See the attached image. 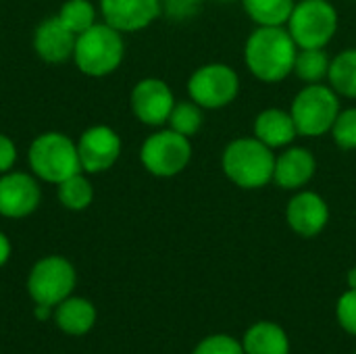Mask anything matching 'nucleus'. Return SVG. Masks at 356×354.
I'll list each match as a JSON object with an SVG mask.
<instances>
[{
	"label": "nucleus",
	"mask_w": 356,
	"mask_h": 354,
	"mask_svg": "<svg viewBox=\"0 0 356 354\" xmlns=\"http://www.w3.org/2000/svg\"><path fill=\"white\" fill-rule=\"evenodd\" d=\"M192 161L190 138L169 129H159L148 136L140 148L142 167L154 177H175Z\"/></svg>",
	"instance_id": "obj_8"
},
{
	"label": "nucleus",
	"mask_w": 356,
	"mask_h": 354,
	"mask_svg": "<svg viewBox=\"0 0 356 354\" xmlns=\"http://www.w3.org/2000/svg\"><path fill=\"white\" fill-rule=\"evenodd\" d=\"M317 161L309 148L302 146H286L282 154L275 156V169H273V182L282 190L298 192L302 190L315 175Z\"/></svg>",
	"instance_id": "obj_16"
},
{
	"label": "nucleus",
	"mask_w": 356,
	"mask_h": 354,
	"mask_svg": "<svg viewBox=\"0 0 356 354\" xmlns=\"http://www.w3.org/2000/svg\"><path fill=\"white\" fill-rule=\"evenodd\" d=\"M327 81L338 96L356 98V48H346L332 58Z\"/></svg>",
	"instance_id": "obj_20"
},
{
	"label": "nucleus",
	"mask_w": 356,
	"mask_h": 354,
	"mask_svg": "<svg viewBox=\"0 0 356 354\" xmlns=\"http://www.w3.org/2000/svg\"><path fill=\"white\" fill-rule=\"evenodd\" d=\"M75 40L77 35L54 15L38 23L33 31V50L44 63L58 65L73 58Z\"/></svg>",
	"instance_id": "obj_15"
},
{
	"label": "nucleus",
	"mask_w": 356,
	"mask_h": 354,
	"mask_svg": "<svg viewBox=\"0 0 356 354\" xmlns=\"http://www.w3.org/2000/svg\"><path fill=\"white\" fill-rule=\"evenodd\" d=\"M15 163H17V146L6 134H0V175L13 171Z\"/></svg>",
	"instance_id": "obj_29"
},
{
	"label": "nucleus",
	"mask_w": 356,
	"mask_h": 354,
	"mask_svg": "<svg viewBox=\"0 0 356 354\" xmlns=\"http://www.w3.org/2000/svg\"><path fill=\"white\" fill-rule=\"evenodd\" d=\"M221 167L229 182L242 190H261L273 182L275 154L254 136L232 140L223 154Z\"/></svg>",
	"instance_id": "obj_2"
},
{
	"label": "nucleus",
	"mask_w": 356,
	"mask_h": 354,
	"mask_svg": "<svg viewBox=\"0 0 356 354\" xmlns=\"http://www.w3.org/2000/svg\"><path fill=\"white\" fill-rule=\"evenodd\" d=\"M52 319L56 328L67 336H86L94 330L98 311L94 303L83 296H69L54 307Z\"/></svg>",
	"instance_id": "obj_18"
},
{
	"label": "nucleus",
	"mask_w": 356,
	"mask_h": 354,
	"mask_svg": "<svg viewBox=\"0 0 356 354\" xmlns=\"http://www.w3.org/2000/svg\"><path fill=\"white\" fill-rule=\"evenodd\" d=\"M192 354H244L242 342L227 334H215L196 344Z\"/></svg>",
	"instance_id": "obj_27"
},
{
	"label": "nucleus",
	"mask_w": 356,
	"mask_h": 354,
	"mask_svg": "<svg viewBox=\"0 0 356 354\" xmlns=\"http://www.w3.org/2000/svg\"><path fill=\"white\" fill-rule=\"evenodd\" d=\"M252 136L261 140L271 150L286 148L298 138L296 123L290 115V111L284 108H265L254 117Z\"/></svg>",
	"instance_id": "obj_17"
},
{
	"label": "nucleus",
	"mask_w": 356,
	"mask_h": 354,
	"mask_svg": "<svg viewBox=\"0 0 356 354\" xmlns=\"http://www.w3.org/2000/svg\"><path fill=\"white\" fill-rule=\"evenodd\" d=\"M340 96L332 86L307 83L292 100L290 115L296 123L298 136L319 138L332 131L336 117L340 115Z\"/></svg>",
	"instance_id": "obj_5"
},
{
	"label": "nucleus",
	"mask_w": 356,
	"mask_h": 354,
	"mask_svg": "<svg viewBox=\"0 0 356 354\" xmlns=\"http://www.w3.org/2000/svg\"><path fill=\"white\" fill-rule=\"evenodd\" d=\"M332 140L342 150H356V106L340 111L332 125Z\"/></svg>",
	"instance_id": "obj_26"
},
{
	"label": "nucleus",
	"mask_w": 356,
	"mask_h": 354,
	"mask_svg": "<svg viewBox=\"0 0 356 354\" xmlns=\"http://www.w3.org/2000/svg\"><path fill=\"white\" fill-rule=\"evenodd\" d=\"M198 2L200 0H167V8L171 15H177V17H188V15H194V10L198 8Z\"/></svg>",
	"instance_id": "obj_30"
},
{
	"label": "nucleus",
	"mask_w": 356,
	"mask_h": 354,
	"mask_svg": "<svg viewBox=\"0 0 356 354\" xmlns=\"http://www.w3.org/2000/svg\"><path fill=\"white\" fill-rule=\"evenodd\" d=\"M355 354H356V353H355Z\"/></svg>",
	"instance_id": "obj_35"
},
{
	"label": "nucleus",
	"mask_w": 356,
	"mask_h": 354,
	"mask_svg": "<svg viewBox=\"0 0 356 354\" xmlns=\"http://www.w3.org/2000/svg\"><path fill=\"white\" fill-rule=\"evenodd\" d=\"M286 221L294 234L302 238H315L330 223V207L317 192L298 190L286 207Z\"/></svg>",
	"instance_id": "obj_14"
},
{
	"label": "nucleus",
	"mask_w": 356,
	"mask_h": 354,
	"mask_svg": "<svg viewBox=\"0 0 356 354\" xmlns=\"http://www.w3.org/2000/svg\"><path fill=\"white\" fill-rule=\"evenodd\" d=\"M298 46L286 25H257L244 44V63L263 83L284 81L294 73Z\"/></svg>",
	"instance_id": "obj_1"
},
{
	"label": "nucleus",
	"mask_w": 356,
	"mask_h": 354,
	"mask_svg": "<svg viewBox=\"0 0 356 354\" xmlns=\"http://www.w3.org/2000/svg\"><path fill=\"white\" fill-rule=\"evenodd\" d=\"M340 25L336 6L330 0H300L286 23L298 48H325Z\"/></svg>",
	"instance_id": "obj_6"
},
{
	"label": "nucleus",
	"mask_w": 356,
	"mask_h": 354,
	"mask_svg": "<svg viewBox=\"0 0 356 354\" xmlns=\"http://www.w3.org/2000/svg\"><path fill=\"white\" fill-rule=\"evenodd\" d=\"M188 94L198 106L217 111L232 104L240 94V77L225 63H207L188 79Z\"/></svg>",
	"instance_id": "obj_9"
},
{
	"label": "nucleus",
	"mask_w": 356,
	"mask_h": 354,
	"mask_svg": "<svg viewBox=\"0 0 356 354\" xmlns=\"http://www.w3.org/2000/svg\"><path fill=\"white\" fill-rule=\"evenodd\" d=\"M336 317L344 332H348L350 336H356V290L348 288L340 296V300L336 305Z\"/></svg>",
	"instance_id": "obj_28"
},
{
	"label": "nucleus",
	"mask_w": 356,
	"mask_h": 354,
	"mask_svg": "<svg viewBox=\"0 0 356 354\" xmlns=\"http://www.w3.org/2000/svg\"><path fill=\"white\" fill-rule=\"evenodd\" d=\"M257 25H286L296 0H240Z\"/></svg>",
	"instance_id": "obj_21"
},
{
	"label": "nucleus",
	"mask_w": 356,
	"mask_h": 354,
	"mask_svg": "<svg viewBox=\"0 0 356 354\" xmlns=\"http://www.w3.org/2000/svg\"><path fill=\"white\" fill-rule=\"evenodd\" d=\"M332 58L327 56L325 48H298L294 73L305 83H321L327 79Z\"/></svg>",
	"instance_id": "obj_23"
},
{
	"label": "nucleus",
	"mask_w": 356,
	"mask_h": 354,
	"mask_svg": "<svg viewBox=\"0 0 356 354\" xmlns=\"http://www.w3.org/2000/svg\"><path fill=\"white\" fill-rule=\"evenodd\" d=\"M75 35L83 33L96 23V6L90 0H67L56 15Z\"/></svg>",
	"instance_id": "obj_25"
},
{
	"label": "nucleus",
	"mask_w": 356,
	"mask_h": 354,
	"mask_svg": "<svg viewBox=\"0 0 356 354\" xmlns=\"http://www.w3.org/2000/svg\"><path fill=\"white\" fill-rule=\"evenodd\" d=\"M77 144V154L81 163V171L86 173H104L108 171L121 156V138L108 125H92L88 127Z\"/></svg>",
	"instance_id": "obj_11"
},
{
	"label": "nucleus",
	"mask_w": 356,
	"mask_h": 354,
	"mask_svg": "<svg viewBox=\"0 0 356 354\" xmlns=\"http://www.w3.org/2000/svg\"><path fill=\"white\" fill-rule=\"evenodd\" d=\"M123 35L108 23H94L75 40L73 63L88 77H106L115 73L123 63Z\"/></svg>",
	"instance_id": "obj_3"
},
{
	"label": "nucleus",
	"mask_w": 356,
	"mask_h": 354,
	"mask_svg": "<svg viewBox=\"0 0 356 354\" xmlns=\"http://www.w3.org/2000/svg\"><path fill=\"white\" fill-rule=\"evenodd\" d=\"M221 2H232V0H221Z\"/></svg>",
	"instance_id": "obj_34"
},
{
	"label": "nucleus",
	"mask_w": 356,
	"mask_h": 354,
	"mask_svg": "<svg viewBox=\"0 0 356 354\" xmlns=\"http://www.w3.org/2000/svg\"><path fill=\"white\" fill-rule=\"evenodd\" d=\"M348 288H350V290H356V267H353V269L348 271Z\"/></svg>",
	"instance_id": "obj_33"
},
{
	"label": "nucleus",
	"mask_w": 356,
	"mask_h": 354,
	"mask_svg": "<svg viewBox=\"0 0 356 354\" xmlns=\"http://www.w3.org/2000/svg\"><path fill=\"white\" fill-rule=\"evenodd\" d=\"M52 313H54V309L52 307H46V305H35V311H33V315H35L38 321H48L52 317Z\"/></svg>",
	"instance_id": "obj_32"
},
{
	"label": "nucleus",
	"mask_w": 356,
	"mask_h": 354,
	"mask_svg": "<svg viewBox=\"0 0 356 354\" xmlns=\"http://www.w3.org/2000/svg\"><path fill=\"white\" fill-rule=\"evenodd\" d=\"M10 252H13V246H10V240L0 232V267H4L10 259Z\"/></svg>",
	"instance_id": "obj_31"
},
{
	"label": "nucleus",
	"mask_w": 356,
	"mask_h": 354,
	"mask_svg": "<svg viewBox=\"0 0 356 354\" xmlns=\"http://www.w3.org/2000/svg\"><path fill=\"white\" fill-rule=\"evenodd\" d=\"M25 286L33 305H46L54 309L73 294L77 286V271L69 259L60 255H48L35 261Z\"/></svg>",
	"instance_id": "obj_7"
},
{
	"label": "nucleus",
	"mask_w": 356,
	"mask_h": 354,
	"mask_svg": "<svg viewBox=\"0 0 356 354\" xmlns=\"http://www.w3.org/2000/svg\"><path fill=\"white\" fill-rule=\"evenodd\" d=\"M42 190L35 175L8 171L0 175V215L6 219H25L40 207Z\"/></svg>",
	"instance_id": "obj_12"
},
{
	"label": "nucleus",
	"mask_w": 356,
	"mask_h": 354,
	"mask_svg": "<svg viewBox=\"0 0 356 354\" xmlns=\"http://www.w3.org/2000/svg\"><path fill=\"white\" fill-rule=\"evenodd\" d=\"M202 106H198L194 100H181V102H175L171 115H169V127L186 138H192L200 131L202 127V121H204V115H202Z\"/></svg>",
	"instance_id": "obj_24"
},
{
	"label": "nucleus",
	"mask_w": 356,
	"mask_h": 354,
	"mask_svg": "<svg viewBox=\"0 0 356 354\" xmlns=\"http://www.w3.org/2000/svg\"><path fill=\"white\" fill-rule=\"evenodd\" d=\"M175 96L167 81L159 77L140 79L129 96V106L136 119L150 127H161L169 121V115L175 106Z\"/></svg>",
	"instance_id": "obj_10"
},
{
	"label": "nucleus",
	"mask_w": 356,
	"mask_h": 354,
	"mask_svg": "<svg viewBox=\"0 0 356 354\" xmlns=\"http://www.w3.org/2000/svg\"><path fill=\"white\" fill-rule=\"evenodd\" d=\"M27 163L38 179L54 186L81 171L77 144L60 131L40 134L27 150Z\"/></svg>",
	"instance_id": "obj_4"
},
{
	"label": "nucleus",
	"mask_w": 356,
	"mask_h": 354,
	"mask_svg": "<svg viewBox=\"0 0 356 354\" xmlns=\"http://www.w3.org/2000/svg\"><path fill=\"white\" fill-rule=\"evenodd\" d=\"M242 348L244 354H290V338L282 325L259 321L246 330Z\"/></svg>",
	"instance_id": "obj_19"
},
{
	"label": "nucleus",
	"mask_w": 356,
	"mask_h": 354,
	"mask_svg": "<svg viewBox=\"0 0 356 354\" xmlns=\"http://www.w3.org/2000/svg\"><path fill=\"white\" fill-rule=\"evenodd\" d=\"M161 0H100V15L104 23L121 33L142 31L161 15Z\"/></svg>",
	"instance_id": "obj_13"
},
{
	"label": "nucleus",
	"mask_w": 356,
	"mask_h": 354,
	"mask_svg": "<svg viewBox=\"0 0 356 354\" xmlns=\"http://www.w3.org/2000/svg\"><path fill=\"white\" fill-rule=\"evenodd\" d=\"M56 198L69 211H75V213L77 211H86L92 204V200H94V186L79 171V173L67 177L65 182H60L56 186Z\"/></svg>",
	"instance_id": "obj_22"
}]
</instances>
